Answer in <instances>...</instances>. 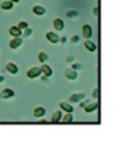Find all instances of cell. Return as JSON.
Instances as JSON below:
<instances>
[{
	"label": "cell",
	"instance_id": "26",
	"mask_svg": "<svg viewBox=\"0 0 123 156\" xmlns=\"http://www.w3.org/2000/svg\"><path fill=\"white\" fill-rule=\"evenodd\" d=\"M78 40H79V37H78V36H72V38H71V43H77Z\"/></svg>",
	"mask_w": 123,
	"mask_h": 156
},
{
	"label": "cell",
	"instance_id": "4",
	"mask_svg": "<svg viewBox=\"0 0 123 156\" xmlns=\"http://www.w3.org/2000/svg\"><path fill=\"white\" fill-rule=\"evenodd\" d=\"M59 110L62 111V112H70V114H72V111H74V107H72L70 103L62 101L60 104H59Z\"/></svg>",
	"mask_w": 123,
	"mask_h": 156
},
{
	"label": "cell",
	"instance_id": "20",
	"mask_svg": "<svg viewBox=\"0 0 123 156\" xmlns=\"http://www.w3.org/2000/svg\"><path fill=\"white\" fill-rule=\"evenodd\" d=\"M38 60H40L41 63H45L47 60H48V55L45 54V52H40V54H38Z\"/></svg>",
	"mask_w": 123,
	"mask_h": 156
},
{
	"label": "cell",
	"instance_id": "29",
	"mask_svg": "<svg viewBox=\"0 0 123 156\" xmlns=\"http://www.w3.org/2000/svg\"><path fill=\"white\" fill-rule=\"evenodd\" d=\"M93 12H94V14H96V15H97V14H99V8L96 7V8H94V11H93Z\"/></svg>",
	"mask_w": 123,
	"mask_h": 156
},
{
	"label": "cell",
	"instance_id": "1",
	"mask_svg": "<svg viewBox=\"0 0 123 156\" xmlns=\"http://www.w3.org/2000/svg\"><path fill=\"white\" fill-rule=\"evenodd\" d=\"M85 99H86V94L82 93V92H78V93H74V94H71V96L69 97V101L70 103H79V101H82V100H85Z\"/></svg>",
	"mask_w": 123,
	"mask_h": 156
},
{
	"label": "cell",
	"instance_id": "22",
	"mask_svg": "<svg viewBox=\"0 0 123 156\" xmlns=\"http://www.w3.org/2000/svg\"><path fill=\"white\" fill-rule=\"evenodd\" d=\"M32 32H33V30L30 29V27H26V29H23V36H25V37H29V36L32 34Z\"/></svg>",
	"mask_w": 123,
	"mask_h": 156
},
{
	"label": "cell",
	"instance_id": "16",
	"mask_svg": "<svg viewBox=\"0 0 123 156\" xmlns=\"http://www.w3.org/2000/svg\"><path fill=\"white\" fill-rule=\"evenodd\" d=\"M54 26L56 30H63L64 29V21H62L60 18H56L54 21Z\"/></svg>",
	"mask_w": 123,
	"mask_h": 156
},
{
	"label": "cell",
	"instance_id": "3",
	"mask_svg": "<svg viewBox=\"0 0 123 156\" xmlns=\"http://www.w3.org/2000/svg\"><path fill=\"white\" fill-rule=\"evenodd\" d=\"M14 96H15V92H14L11 88H4L2 92H0V99H3V100L11 99V97H14Z\"/></svg>",
	"mask_w": 123,
	"mask_h": 156
},
{
	"label": "cell",
	"instance_id": "28",
	"mask_svg": "<svg viewBox=\"0 0 123 156\" xmlns=\"http://www.w3.org/2000/svg\"><path fill=\"white\" fill-rule=\"evenodd\" d=\"M41 80H43V81H47V80H48V77H45V76H43V74H41Z\"/></svg>",
	"mask_w": 123,
	"mask_h": 156
},
{
	"label": "cell",
	"instance_id": "5",
	"mask_svg": "<svg viewBox=\"0 0 123 156\" xmlns=\"http://www.w3.org/2000/svg\"><path fill=\"white\" fill-rule=\"evenodd\" d=\"M45 37H47V40L49 41V43H52V44H56V43H59V40H60V37L56 34V33H54V32H48L45 34Z\"/></svg>",
	"mask_w": 123,
	"mask_h": 156
},
{
	"label": "cell",
	"instance_id": "23",
	"mask_svg": "<svg viewBox=\"0 0 123 156\" xmlns=\"http://www.w3.org/2000/svg\"><path fill=\"white\" fill-rule=\"evenodd\" d=\"M77 15H78V12L75 10L69 11V12H67V16H69V18H74V16H77Z\"/></svg>",
	"mask_w": 123,
	"mask_h": 156
},
{
	"label": "cell",
	"instance_id": "19",
	"mask_svg": "<svg viewBox=\"0 0 123 156\" xmlns=\"http://www.w3.org/2000/svg\"><path fill=\"white\" fill-rule=\"evenodd\" d=\"M12 5H14V3L10 2V0H5V2L2 3V8H3V10H11V8H12Z\"/></svg>",
	"mask_w": 123,
	"mask_h": 156
},
{
	"label": "cell",
	"instance_id": "8",
	"mask_svg": "<svg viewBox=\"0 0 123 156\" xmlns=\"http://www.w3.org/2000/svg\"><path fill=\"white\" fill-rule=\"evenodd\" d=\"M82 34H83V37L88 38V40L92 37L93 32H92V26H90V25H83V26H82Z\"/></svg>",
	"mask_w": 123,
	"mask_h": 156
},
{
	"label": "cell",
	"instance_id": "31",
	"mask_svg": "<svg viewBox=\"0 0 123 156\" xmlns=\"http://www.w3.org/2000/svg\"><path fill=\"white\" fill-rule=\"evenodd\" d=\"M10 2H12V3H18L19 0H10Z\"/></svg>",
	"mask_w": 123,
	"mask_h": 156
},
{
	"label": "cell",
	"instance_id": "15",
	"mask_svg": "<svg viewBox=\"0 0 123 156\" xmlns=\"http://www.w3.org/2000/svg\"><path fill=\"white\" fill-rule=\"evenodd\" d=\"M85 48L88 49L89 52H94V51H96V49H97V45L93 43V41H90V40H86V41H85Z\"/></svg>",
	"mask_w": 123,
	"mask_h": 156
},
{
	"label": "cell",
	"instance_id": "17",
	"mask_svg": "<svg viewBox=\"0 0 123 156\" xmlns=\"http://www.w3.org/2000/svg\"><path fill=\"white\" fill-rule=\"evenodd\" d=\"M32 11L36 14V15H44V14H45V8H44L43 5H34Z\"/></svg>",
	"mask_w": 123,
	"mask_h": 156
},
{
	"label": "cell",
	"instance_id": "6",
	"mask_svg": "<svg viewBox=\"0 0 123 156\" xmlns=\"http://www.w3.org/2000/svg\"><path fill=\"white\" fill-rule=\"evenodd\" d=\"M21 45H22V38L21 37H14L12 40L10 41V48L11 49H18Z\"/></svg>",
	"mask_w": 123,
	"mask_h": 156
},
{
	"label": "cell",
	"instance_id": "14",
	"mask_svg": "<svg viewBox=\"0 0 123 156\" xmlns=\"http://www.w3.org/2000/svg\"><path fill=\"white\" fill-rule=\"evenodd\" d=\"M10 34L12 36V37H21V36H22V30L19 29L18 26H11L10 27Z\"/></svg>",
	"mask_w": 123,
	"mask_h": 156
},
{
	"label": "cell",
	"instance_id": "30",
	"mask_svg": "<svg viewBox=\"0 0 123 156\" xmlns=\"http://www.w3.org/2000/svg\"><path fill=\"white\" fill-rule=\"evenodd\" d=\"M3 81H4V77H3V76H0V83H2Z\"/></svg>",
	"mask_w": 123,
	"mask_h": 156
},
{
	"label": "cell",
	"instance_id": "21",
	"mask_svg": "<svg viewBox=\"0 0 123 156\" xmlns=\"http://www.w3.org/2000/svg\"><path fill=\"white\" fill-rule=\"evenodd\" d=\"M18 27H19V29H21V30H23V29H26V27H29V26H27V22L22 21V22H19Z\"/></svg>",
	"mask_w": 123,
	"mask_h": 156
},
{
	"label": "cell",
	"instance_id": "9",
	"mask_svg": "<svg viewBox=\"0 0 123 156\" xmlns=\"http://www.w3.org/2000/svg\"><path fill=\"white\" fill-rule=\"evenodd\" d=\"M64 76H66L67 80H70V81H75V80L78 78V73H77L75 70H72V69H69V70H66Z\"/></svg>",
	"mask_w": 123,
	"mask_h": 156
},
{
	"label": "cell",
	"instance_id": "27",
	"mask_svg": "<svg viewBox=\"0 0 123 156\" xmlns=\"http://www.w3.org/2000/svg\"><path fill=\"white\" fill-rule=\"evenodd\" d=\"M59 41H62V43H66L67 38H66V37H60V40H59Z\"/></svg>",
	"mask_w": 123,
	"mask_h": 156
},
{
	"label": "cell",
	"instance_id": "18",
	"mask_svg": "<svg viewBox=\"0 0 123 156\" xmlns=\"http://www.w3.org/2000/svg\"><path fill=\"white\" fill-rule=\"evenodd\" d=\"M72 114H70V112H64L63 115H62V121L63 122H72Z\"/></svg>",
	"mask_w": 123,
	"mask_h": 156
},
{
	"label": "cell",
	"instance_id": "10",
	"mask_svg": "<svg viewBox=\"0 0 123 156\" xmlns=\"http://www.w3.org/2000/svg\"><path fill=\"white\" fill-rule=\"evenodd\" d=\"M33 115H34V118H44V115H45V108L44 107H36L34 111H33Z\"/></svg>",
	"mask_w": 123,
	"mask_h": 156
},
{
	"label": "cell",
	"instance_id": "25",
	"mask_svg": "<svg viewBox=\"0 0 123 156\" xmlns=\"http://www.w3.org/2000/svg\"><path fill=\"white\" fill-rule=\"evenodd\" d=\"M71 69H72V70L77 71V70H79V69H81V65H79V63H72Z\"/></svg>",
	"mask_w": 123,
	"mask_h": 156
},
{
	"label": "cell",
	"instance_id": "24",
	"mask_svg": "<svg viewBox=\"0 0 123 156\" xmlns=\"http://www.w3.org/2000/svg\"><path fill=\"white\" fill-rule=\"evenodd\" d=\"M92 96H93L94 97V99H99V96H100V90H99V89H94V90H93V93H92Z\"/></svg>",
	"mask_w": 123,
	"mask_h": 156
},
{
	"label": "cell",
	"instance_id": "13",
	"mask_svg": "<svg viewBox=\"0 0 123 156\" xmlns=\"http://www.w3.org/2000/svg\"><path fill=\"white\" fill-rule=\"evenodd\" d=\"M5 70L8 71V73L10 74H16L18 73V66L15 65V63H7V65H5Z\"/></svg>",
	"mask_w": 123,
	"mask_h": 156
},
{
	"label": "cell",
	"instance_id": "11",
	"mask_svg": "<svg viewBox=\"0 0 123 156\" xmlns=\"http://www.w3.org/2000/svg\"><path fill=\"white\" fill-rule=\"evenodd\" d=\"M97 108H99V103H88V104L83 107V110L88 114H90V112H93V111H96Z\"/></svg>",
	"mask_w": 123,
	"mask_h": 156
},
{
	"label": "cell",
	"instance_id": "7",
	"mask_svg": "<svg viewBox=\"0 0 123 156\" xmlns=\"http://www.w3.org/2000/svg\"><path fill=\"white\" fill-rule=\"evenodd\" d=\"M41 74L49 78V77L52 76V74H54V70H52V69H51V66H48V65H44V63H43V66H41Z\"/></svg>",
	"mask_w": 123,
	"mask_h": 156
},
{
	"label": "cell",
	"instance_id": "12",
	"mask_svg": "<svg viewBox=\"0 0 123 156\" xmlns=\"http://www.w3.org/2000/svg\"><path fill=\"white\" fill-rule=\"evenodd\" d=\"M62 115H63V112H62L60 110H56L54 114H52L51 122H54V123H58V122H60L62 121Z\"/></svg>",
	"mask_w": 123,
	"mask_h": 156
},
{
	"label": "cell",
	"instance_id": "2",
	"mask_svg": "<svg viewBox=\"0 0 123 156\" xmlns=\"http://www.w3.org/2000/svg\"><path fill=\"white\" fill-rule=\"evenodd\" d=\"M26 76H27V78H30V80L40 77L41 76V67H37V66H36V67L29 69V70H27V73H26Z\"/></svg>",
	"mask_w": 123,
	"mask_h": 156
}]
</instances>
